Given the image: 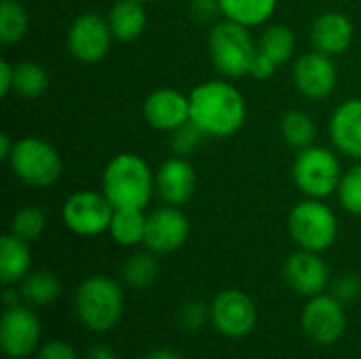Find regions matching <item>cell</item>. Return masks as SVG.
Wrapping results in <instances>:
<instances>
[{"label":"cell","mask_w":361,"mask_h":359,"mask_svg":"<svg viewBox=\"0 0 361 359\" xmlns=\"http://www.w3.org/2000/svg\"><path fill=\"white\" fill-rule=\"evenodd\" d=\"M190 121L209 138H228L245 123V99L226 80L197 85L190 95Z\"/></svg>","instance_id":"obj_1"},{"label":"cell","mask_w":361,"mask_h":359,"mask_svg":"<svg viewBox=\"0 0 361 359\" xmlns=\"http://www.w3.org/2000/svg\"><path fill=\"white\" fill-rule=\"evenodd\" d=\"M157 188L150 167L131 152L116 154L104 169L102 193L114 209H144Z\"/></svg>","instance_id":"obj_2"},{"label":"cell","mask_w":361,"mask_h":359,"mask_svg":"<svg viewBox=\"0 0 361 359\" xmlns=\"http://www.w3.org/2000/svg\"><path fill=\"white\" fill-rule=\"evenodd\" d=\"M76 315L91 332H108L123 315V290L104 275L85 279L76 290Z\"/></svg>","instance_id":"obj_3"},{"label":"cell","mask_w":361,"mask_h":359,"mask_svg":"<svg viewBox=\"0 0 361 359\" xmlns=\"http://www.w3.org/2000/svg\"><path fill=\"white\" fill-rule=\"evenodd\" d=\"M258 47L245 25L231 19L218 21L209 34V55L220 74L228 78H241L250 74Z\"/></svg>","instance_id":"obj_4"},{"label":"cell","mask_w":361,"mask_h":359,"mask_svg":"<svg viewBox=\"0 0 361 359\" xmlns=\"http://www.w3.org/2000/svg\"><path fill=\"white\" fill-rule=\"evenodd\" d=\"M6 163L21 182L34 188L51 186L61 174V157L42 138H21L15 142Z\"/></svg>","instance_id":"obj_5"},{"label":"cell","mask_w":361,"mask_h":359,"mask_svg":"<svg viewBox=\"0 0 361 359\" xmlns=\"http://www.w3.org/2000/svg\"><path fill=\"white\" fill-rule=\"evenodd\" d=\"M292 176L298 190H302L311 199L330 197L334 190H338V184L343 180L338 157L322 146L302 148L294 161Z\"/></svg>","instance_id":"obj_6"},{"label":"cell","mask_w":361,"mask_h":359,"mask_svg":"<svg viewBox=\"0 0 361 359\" xmlns=\"http://www.w3.org/2000/svg\"><path fill=\"white\" fill-rule=\"evenodd\" d=\"M288 231L302 250L319 254L336 241L338 222L328 205H324L319 199H309L290 212Z\"/></svg>","instance_id":"obj_7"},{"label":"cell","mask_w":361,"mask_h":359,"mask_svg":"<svg viewBox=\"0 0 361 359\" xmlns=\"http://www.w3.org/2000/svg\"><path fill=\"white\" fill-rule=\"evenodd\" d=\"M61 216L72 233L82 237H95L110 229L114 205L108 201L104 193L80 190L63 203Z\"/></svg>","instance_id":"obj_8"},{"label":"cell","mask_w":361,"mask_h":359,"mask_svg":"<svg viewBox=\"0 0 361 359\" xmlns=\"http://www.w3.org/2000/svg\"><path fill=\"white\" fill-rule=\"evenodd\" d=\"M209 320L222 336L243 339L254 332L258 322V311L254 300L241 290H224L220 292L212 307Z\"/></svg>","instance_id":"obj_9"},{"label":"cell","mask_w":361,"mask_h":359,"mask_svg":"<svg viewBox=\"0 0 361 359\" xmlns=\"http://www.w3.org/2000/svg\"><path fill=\"white\" fill-rule=\"evenodd\" d=\"M300 326L305 334L319 345L336 343L347 328L343 303L334 296H324V294L309 298L300 315Z\"/></svg>","instance_id":"obj_10"},{"label":"cell","mask_w":361,"mask_h":359,"mask_svg":"<svg viewBox=\"0 0 361 359\" xmlns=\"http://www.w3.org/2000/svg\"><path fill=\"white\" fill-rule=\"evenodd\" d=\"M112 38L108 19L97 13H82L68 30V49L78 61L95 63L106 57Z\"/></svg>","instance_id":"obj_11"},{"label":"cell","mask_w":361,"mask_h":359,"mask_svg":"<svg viewBox=\"0 0 361 359\" xmlns=\"http://www.w3.org/2000/svg\"><path fill=\"white\" fill-rule=\"evenodd\" d=\"M40 341L38 317L21 305L6 307L0 322V345L2 351L13 359H23L34 353Z\"/></svg>","instance_id":"obj_12"},{"label":"cell","mask_w":361,"mask_h":359,"mask_svg":"<svg viewBox=\"0 0 361 359\" xmlns=\"http://www.w3.org/2000/svg\"><path fill=\"white\" fill-rule=\"evenodd\" d=\"M188 231V218L176 205L159 207L148 216L144 245L152 254H171L186 243Z\"/></svg>","instance_id":"obj_13"},{"label":"cell","mask_w":361,"mask_h":359,"mask_svg":"<svg viewBox=\"0 0 361 359\" xmlns=\"http://www.w3.org/2000/svg\"><path fill=\"white\" fill-rule=\"evenodd\" d=\"M294 85L309 99L328 97L336 87V68L330 55L322 51L305 53L294 66Z\"/></svg>","instance_id":"obj_14"},{"label":"cell","mask_w":361,"mask_h":359,"mask_svg":"<svg viewBox=\"0 0 361 359\" xmlns=\"http://www.w3.org/2000/svg\"><path fill=\"white\" fill-rule=\"evenodd\" d=\"M286 284L300 296H317L330 284L328 264L317 256V252L300 250L292 254L283 264Z\"/></svg>","instance_id":"obj_15"},{"label":"cell","mask_w":361,"mask_h":359,"mask_svg":"<svg viewBox=\"0 0 361 359\" xmlns=\"http://www.w3.org/2000/svg\"><path fill=\"white\" fill-rule=\"evenodd\" d=\"M144 118L159 131H176L190 121V99L176 89H157L144 102Z\"/></svg>","instance_id":"obj_16"},{"label":"cell","mask_w":361,"mask_h":359,"mask_svg":"<svg viewBox=\"0 0 361 359\" xmlns=\"http://www.w3.org/2000/svg\"><path fill=\"white\" fill-rule=\"evenodd\" d=\"M154 184H157L159 197L167 205L180 207L190 201L195 186H197V174H195V167L186 159L173 157L159 167L154 176Z\"/></svg>","instance_id":"obj_17"},{"label":"cell","mask_w":361,"mask_h":359,"mask_svg":"<svg viewBox=\"0 0 361 359\" xmlns=\"http://www.w3.org/2000/svg\"><path fill=\"white\" fill-rule=\"evenodd\" d=\"M332 144L347 157L361 159V99H347L330 121Z\"/></svg>","instance_id":"obj_18"},{"label":"cell","mask_w":361,"mask_h":359,"mask_svg":"<svg viewBox=\"0 0 361 359\" xmlns=\"http://www.w3.org/2000/svg\"><path fill=\"white\" fill-rule=\"evenodd\" d=\"M311 40L315 51H322L330 57L345 53L353 42V23L343 13H326L315 19L311 30Z\"/></svg>","instance_id":"obj_19"},{"label":"cell","mask_w":361,"mask_h":359,"mask_svg":"<svg viewBox=\"0 0 361 359\" xmlns=\"http://www.w3.org/2000/svg\"><path fill=\"white\" fill-rule=\"evenodd\" d=\"M32 264V254L27 248V241L4 235L0 239V279L4 286H11L19 279H25Z\"/></svg>","instance_id":"obj_20"},{"label":"cell","mask_w":361,"mask_h":359,"mask_svg":"<svg viewBox=\"0 0 361 359\" xmlns=\"http://www.w3.org/2000/svg\"><path fill=\"white\" fill-rule=\"evenodd\" d=\"M108 25L112 30V36L121 42H131L137 36H142L146 28V11L142 2L135 0H121L110 8Z\"/></svg>","instance_id":"obj_21"},{"label":"cell","mask_w":361,"mask_h":359,"mask_svg":"<svg viewBox=\"0 0 361 359\" xmlns=\"http://www.w3.org/2000/svg\"><path fill=\"white\" fill-rule=\"evenodd\" d=\"M277 0H220V11L224 19H231L245 28L262 25L273 17Z\"/></svg>","instance_id":"obj_22"},{"label":"cell","mask_w":361,"mask_h":359,"mask_svg":"<svg viewBox=\"0 0 361 359\" xmlns=\"http://www.w3.org/2000/svg\"><path fill=\"white\" fill-rule=\"evenodd\" d=\"M146 222L148 218L142 214V209H114L108 231L118 245L133 248L137 243H144Z\"/></svg>","instance_id":"obj_23"},{"label":"cell","mask_w":361,"mask_h":359,"mask_svg":"<svg viewBox=\"0 0 361 359\" xmlns=\"http://www.w3.org/2000/svg\"><path fill=\"white\" fill-rule=\"evenodd\" d=\"M294 49H296V36L288 25L281 23L267 28L258 42V51L267 55L271 61H275L277 66L286 63L292 57Z\"/></svg>","instance_id":"obj_24"},{"label":"cell","mask_w":361,"mask_h":359,"mask_svg":"<svg viewBox=\"0 0 361 359\" xmlns=\"http://www.w3.org/2000/svg\"><path fill=\"white\" fill-rule=\"evenodd\" d=\"M21 294L32 305H38V307L51 305L61 294V281L57 279V275L49 271H36V273L25 275Z\"/></svg>","instance_id":"obj_25"},{"label":"cell","mask_w":361,"mask_h":359,"mask_svg":"<svg viewBox=\"0 0 361 359\" xmlns=\"http://www.w3.org/2000/svg\"><path fill=\"white\" fill-rule=\"evenodd\" d=\"M281 133H283V138H286V142L290 146L302 150V148L313 144V140L317 135V129H315L313 118L307 112L292 110L281 118Z\"/></svg>","instance_id":"obj_26"},{"label":"cell","mask_w":361,"mask_h":359,"mask_svg":"<svg viewBox=\"0 0 361 359\" xmlns=\"http://www.w3.org/2000/svg\"><path fill=\"white\" fill-rule=\"evenodd\" d=\"M49 87V72L36 61H23L15 66V89L23 97H38Z\"/></svg>","instance_id":"obj_27"},{"label":"cell","mask_w":361,"mask_h":359,"mask_svg":"<svg viewBox=\"0 0 361 359\" xmlns=\"http://www.w3.org/2000/svg\"><path fill=\"white\" fill-rule=\"evenodd\" d=\"M27 30V13L17 0H2L0 4V40L15 44Z\"/></svg>","instance_id":"obj_28"},{"label":"cell","mask_w":361,"mask_h":359,"mask_svg":"<svg viewBox=\"0 0 361 359\" xmlns=\"http://www.w3.org/2000/svg\"><path fill=\"white\" fill-rule=\"evenodd\" d=\"M159 275V264L150 254H135L123 267V279L135 290H146L154 284Z\"/></svg>","instance_id":"obj_29"},{"label":"cell","mask_w":361,"mask_h":359,"mask_svg":"<svg viewBox=\"0 0 361 359\" xmlns=\"http://www.w3.org/2000/svg\"><path fill=\"white\" fill-rule=\"evenodd\" d=\"M44 224H47L44 214L38 207L27 205V207H21L13 216V220H11V235H15V237H19V239L30 243V241H36L42 235Z\"/></svg>","instance_id":"obj_30"},{"label":"cell","mask_w":361,"mask_h":359,"mask_svg":"<svg viewBox=\"0 0 361 359\" xmlns=\"http://www.w3.org/2000/svg\"><path fill=\"white\" fill-rule=\"evenodd\" d=\"M338 199L349 214L361 216V165L351 167L343 176L338 184Z\"/></svg>","instance_id":"obj_31"},{"label":"cell","mask_w":361,"mask_h":359,"mask_svg":"<svg viewBox=\"0 0 361 359\" xmlns=\"http://www.w3.org/2000/svg\"><path fill=\"white\" fill-rule=\"evenodd\" d=\"M207 317H209V309L199 300H190V303L182 305V309L178 311V326H180V330L192 334L205 326Z\"/></svg>","instance_id":"obj_32"},{"label":"cell","mask_w":361,"mask_h":359,"mask_svg":"<svg viewBox=\"0 0 361 359\" xmlns=\"http://www.w3.org/2000/svg\"><path fill=\"white\" fill-rule=\"evenodd\" d=\"M171 133H173V138H171V148H173L178 154H188V152H192V150L201 144V140L207 138L192 121H188L186 125L178 127V129L171 131Z\"/></svg>","instance_id":"obj_33"},{"label":"cell","mask_w":361,"mask_h":359,"mask_svg":"<svg viewBox=\"0 0 361 359\" xmlns=\"http://www.w3.org/2000/svg\"><path fill=\"white\" fill-rule=\"evenodd\" d=\"M332 296L338 298L343 305L345 303H353L361 296V279L357 275H341L336 281H334V288H332Z\"/></svg>","instance_id":"obj_34"},{"label":"cell","mask_w":361,"mask_h":359,"mask_svg":"<svg viewBox=\"0 0 361 359\" xmlns=\"http://www.w3.org/2000/svg\"><path fill=\"white\" fill-rule=\"evenodd\" d=\"M220 11V0H192L190 2V15L199 21V23H207L212 21Z\"/></svg>","instance_id":"obj_35"},{"label":"cell","mask_w":361,"mask_h":359,"mask_svg":"<svg viewBox=\"0 0 361 359\" xmlns=\"http://www.w3.org/2000/svg\"><path fill=\"white\" fill-rule=\"evenodd\" d=\"M36 359H78V358H76L74 349H72L68 343H63V341H51V343H47V345L38 351Z\"/></svg>","instance_id":"obj_36"},{"label":"cell","mask_w":361,"mask_h":359,"mask_svg":"<svg viewBox=\"0 0 361 359\" xmlns=\"http://www.w3.org/2000/svg\"><path fill=\"white\" fill-rule=\"evenodd\" d=\"M275 70H277V63H275V61H271L267 55H262V53L258 51V53H256V57H254V63H252L250 74H252L254 78L264 80V78H271V76L275 74Z\"/></svg>","instance_id":"obj_37"},{"label":"cell","mask_w":361,"mask_h":359,"mask_svg":"<svg viewBox=\"0 0 361 359\" xmlns=\"http://www.w3.org/2000/svg\"><path fill=\"white\" fill-rule=\"evenodd\" d=\"M15 89V66L0 61V95H8Z\"/></svg>","instance_id":"obj_38"},{"label":"cell","mask_w":361,"mask_h":359,"mask_svg":"<svg viewBox=\"0 0 361 359\" xmlns=\"http://www.w3.org/2000/svg\"><path fill=\"white\" fill-rule=\"evenodd\" d=\"M87 359H118V358H116V353H114L110 347L95 345V347L87 353Z\"/></svg>","instance_id":"obj_39"},{"label":"cell","mask_w":361,"mask_h":359,"mask_svg":"<svg viewBox=\"0 0 361 359\" xmlns=\"http://www.w3.org/2000/svg\"><path fill=\"white\" fill-rule=\"evenodd\" d=\"M13 148H15V142L11 140L8 133H0V157L4 161H8V157L13 154Z\"/></svg>","instance_id":"obj_40"},{"label":"cell","mask_w":361,"mask_h":359,"mask_svg":"<svg viewBox=\"0 0 361 359\" xmlns=\"http://www.w3.org/2000/svg\"><path fill=\"white\" fill-rule=\"evenodd\" d=\"M142 359H182L173 349H154L150 353H146Z\"/></svg>","instance_id":"obj_41"},{"label":"cell","mask_w":361,"mask_h":359,"mask_svg":"<svg viewBox=\"0 0 361 359\" xmlns=\"http://www.w3.org/2000/svg\"><path fill=\"white\" fill-rule=\"evenodd\" d=\"M4 303H6V307H15V305H17V292L6 290V292H4Z\"/></svg>","instance_id":"obj_42"},{"label":"cell","mask_w":361,"mask_h":359,"mask_svg":"<svg viewBox=\"0 0 361 359\" xmlns=\"http://www.w3.org/2000/svg\"><path fill=\"white\" fill-rule=\"evenodd\" d=\"M135 2H152V0H135Z\"/></svg>","instance_id":"obj_43"}]
</instances>
